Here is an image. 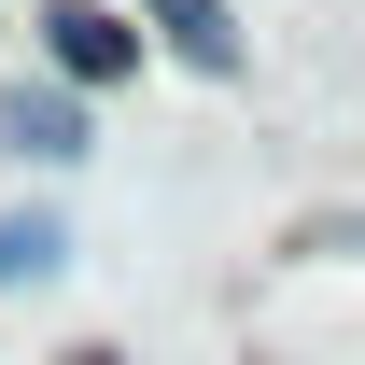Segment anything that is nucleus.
<instances>
[{"label": "nucleus", "instance_id": "7ed1b4c3", "mask_svg": "<svg viewBox=\"0 0 365 365\" xmlns=\"http://www.w3.org/2000/svg\"><path fill=\"white\" fill-rule=\"evenodd\" d=\"M140 14L169 29L182 71H239V14H225V0H140Z\"/></svg>", "mask_w": 365, "mask_h": 365}, {"label": "nucleus", "instance_id": "f257e3e1", "mask_svg": "<svg viewBox=\"0 0 365 365\" xmlns=\"http://www.w3.org/2000/svg\"><path fill=\"white\" fill-rule=\"evenodd\" d=\"M43 56H56V85H127V71H140V29L98 14V0H56V14H43Z\"/></svg>", "mask_w": 365, "mask_h": 365}, {"label": "nucleus", "instance_id": "f03ea898", "mask_svg": "<svg viewBox=\"0 0 365 365\" xmlns=\"http://www.w3.org/2000/svg\"><path fill=\"white\" fill-rule=\"evenodd\" d=\"M0 155L71 169V155H85V98H71V85H14V98H0Z\"/></svg>", "mask_w": 365, "mask_h": 365}, {"label": "nucleus", "instance_id": "20e7f679", "mask_svg": "<svg viewBox=\"0 0 365 365\" xmlns=\"http://www.w3.org/2000/svg\"><path fill=\"white\" fill-rule=\"evenodd\" d=\"M71 267V225H56V211H0V295H14V281H56Z\"/></svg>", "mask_w": 365, "mask_h": 365}]
</instances>
